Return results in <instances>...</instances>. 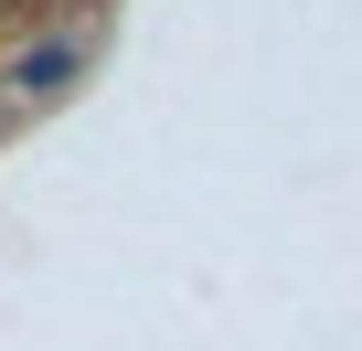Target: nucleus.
Wrapping results in <instances>:
<instances>
[{
  "label": "nucleus",
  "mask_w": 362,
  "mask_h": 351,
  "mask_svg": "<svg viewBox=\"0 0 362 351\" xmlns=\"http://www.w3.org/2000/svg\"><path fill=\"white\" fill-rule=\"evenodd\" d=\"M75 75H86V32H43L33 54H11V64H0V85H11L22 107H54Z\"/></svg>",
  "instance_id": "nucleus-1"
}]
</instances>
